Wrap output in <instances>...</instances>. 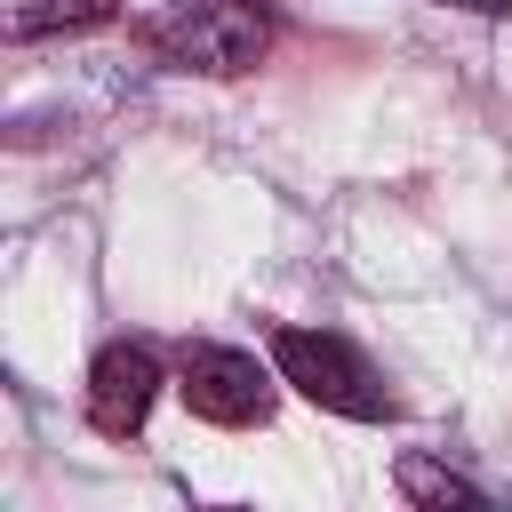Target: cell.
Returning <instances> with one entry per match:
<instances>
[{
  "instance_id": "cell-1",
  "label": "cell",
  "mask_w": 512,
  "mask_h": 512,
  "mask_svg": "<svg viewBox=\"0 0 512 512\" xmlns=\"http://www.w3.org/2000/svg\"><path fill=\"white\" fill-rule=\"evenodd\" d=\"M272 368H280V384H296L328 416H352V424H384L392 416V392L368 368V352L328 336V328H272Z\"/></svg>"
},
{
  "instance_id": "cell-2",
  "label": "cell",
  "mask_w": 512,
  "mask_h": 512,
  "mask_svg": "<svg viewBox=\"0 0 512 512\" xmlns=\"http://www.w3.org/2000/svg\"><path fill=\"white\" fill-rule=\"evenodd\" d=\"M144 40H152V56L176 64V72L232 80V72H248V64L272 48V24H264L256 0H176Z\"/></svg>"
},
{
  "instance_id": "cell-3",
  "label": "cell",
  "mask_w": 512,
  "mask_h": 512,
  "mask_svg": "<svg viewBox=\"0 0 512 512\" xmlns=\"http://www.w3.org/2000/svg\"><path fill=\"white\" fill-rule=\"evenodd\" d=\"M272 376L280 368H264L256 352H232V344H192L184 352V408L200 416V424H224V432H240V424H264L272 416Z\"/></svg>"
},
{
  "instance_id": "cell-4",
  "label": "cell",
  "mask_w": 512,
  "mask_h": 512,
  "mask_svg": "<svg viewBox=\"0 0 512 512\" xmlns=\"http://www.w3.org/2000/svg\"><path fill=\"white\" fill-rule=\"evenodd\" d=\"M152 400H160V360H152V344H104L96 360H88V424L104 432V440H128V432H144V416H152Z\"/></svg>"
},
{
  "instance_id": "cell-5",
  "label": "cell",
  "mask_w": 512,
  "mask_h": 512,
  "mask_svg": "<svg viewBox=\"0 0 512 512\" xmlns=\"http://www.w3.org/2000/svg\"><path fill=\"white\" fill-rule=\"evenodd\" d=\"M392 480H400V496H408V504H424V512H480V504H488L464 472H448V464H432V456H400V472H392Z\"/></svg>"
},
{
  "instance_id": "cell-6",
  "label": "cell",
  "mask_w": 512,
  "mask_h": 512,
  "mask_svg": "<svg viewBox=\"0 0 512 512\" xmlns=\"http://www.w3.org/2000/svg\"><path fill=\"white\" fill-rule=\"evenodd\" d=\"M120 0H8V40H56V32H88L104 24Z\"/></svg>"
}]
</instances>
